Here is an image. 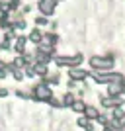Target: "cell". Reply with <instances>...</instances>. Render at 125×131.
I'll return each mask as SVG.
<instances>
[{"label": "cell", "instance_id": "6da1fadb", "mask_svg": "<svg viewBox=\"0 0 125 131\" xmlns=\"http://www.w3.org/2000/svg\"><path fill=\"white\" fill-rule=\"evenodd\" d=\"M90 67L96 71H111L113 61L109 57H90Z\"/></svg>", "mask_w": 125, "mask_h": 131}, {"label": "cell", "instance_id": "7a4b0ae2", "mask_svg": "<svg viewBox=\"0 0 125 131\" xmlns=\"http://www.w3.org/2000/svg\"><path fill=\"white\" fill-rule=\"evenodd\" d=\"M96 82L100 84H113V82H123V77L119 72H104V74H96Z\"/></svg>", "mask_w": 125, "mask_h": 131}, {"label": "cell", "instance_id": "3957f363", "mask_svg": "<svg viewBox=\"0 0 125 131\" xmlns=\"http://www.w3.org/2000/svg\"><path fill=\"white\" fill-rule=\"evenodd\" d=\"M33 96H35V100H49L53 94H51V88L41 82V84H37L33 88Z\"/></svg>", "mask_w": 125, "mask_h": 131}, {"label": "cell", "instance_id": "277c9868", "mask_svg": "<svg viewBox=\"0 0 125 131\" xmlns=\"http://www.w3.org/2000/svg\"><path fill=\"white\" fill-rule=\"evenodd\" d=\"M55 6H57V0H39V10L43 16H53Z\"/></svg>", "mask_w": 125, "mask_h": 131}, {"label": "cell", "instance_id": "5b68a950", "mask_svg": "<svg viewBox=\"0 0 125 131\" xmlns=\"http://www.w3.org/2000/svg\"><path fill=\"white\" fill-rule=\"evenodd\" d=\"M80 61H82L80 55H76V57H55V63H57L59 67H63V65H66V67H76Z\"/></svg>", "mask_w": 125, "mask_h": 131}, {"label": "cell", "instance_id": "8992f818", "mask_svg": "<svg viewBox=\"0 0 125 131\" xmlns=\"http://www.w3.org/2000/svg\"><path fill=\"white\" fill-rule=\"evenodd\" d=\"M121 104H123V98H119V96H106V98H102L104 108H119Z\"/></svg>", "mask_w": 125, "mask_h": 131}, {"label": "cell", "instance_id": "52a82bcc", "mask_svg": "<svg viewBox=\"0 0 125 131\" xmlns=\"http://www.w3.org/2000/svg\"><path fill=\"white\" fill-rule=\"evenodd\" d=\"M69 74H71L72 80H84V78L88 77V72L82 71V69H71V72H69Z\"/></svg>", "mask_w": 125, "mask_h": 131}, {"label": "cell", "instance_id": "ba28073f", "mask_svg": "<svg viewBox=\"0 0 125 131\" xmlns=\"http://www.w3.org/2000/svg\"><path fill=\"white\" fill-rule=\"evenodd\" d=\"M84 114H86V117L90 121L92 119H98V115H100V112L96 108H92V106H86V110H84Z\"/></svg>", "mask_w": 125, "mask_h": 131}, {"label": "cell", "instance_id": "9c48e42d", "mask_svg": "<svg viewBox=\"0 0 125 131\" xmlns=\"http://www.w3.org/2000/svg\"><path fill=\"white\" fill-rule=\"evenodd\" d=\"M29 41H33V43H41V41H43V33L35 27V29L29 33Z\"/></svg>", "mask_w": 125, "mask_h": 131}, {"label": "cell", "instance_id": "30bf717a", "mask_svg": "<svg viewBox=\"0 0 125 131\" xmlns=\"http://www.w3.org/2000/svg\"><path fill=\"white\" fill-rule=\"evenodd\" d=\"M78 125L84 127L86 131H94V125H92V121L88 119V117H80V119H78Z\"/></svg>", "mask_w": 125, "mask_h": 131}, {"label": "cell", "instance_id": "8fae6325", "mask_svg": "<svg viewBox=\"0 0 125 131\" xmlns=\"http://www.w3.org/2000/svg\"><path fill=\"white\" fill-rule=\"evenodd\" d=\"M109 96H115V94H121V82H113V84H109Z\"/></svg>", "mask_w": 125, "mask_h": 131}, {"label": "cell", "instance_id": "7c38bea8", "mask_svg": "<svg viewBox=\"0 0 125 131\" xmlns=\"http://www.w3.org/2000/svg\"><path fill=\"white\" fill-rule=\"evenodd\" d=\"M26 41H27V37H18L16 47H14V49H16L18 53H24V45H26Z\"/></svg>", "mask_w": 125, "mask_h": 131}, {"label": "cell", "instance_id": "4fadbf2b", "mask_svg": "<svg viewBox=\"0 0 125 131\" xmlns=\"http://www.w3.org/2000/svg\"><path fill=\"white\" fill-rule=\"evenodd\" d=\"M61 104H63V106H72V104H74V94H71V92L65 94V98H63Z\"/></svg>", "mask_w": 125, "mask_h": 131}, {"label": "cell", "instance_id": "5bb4252c", "mask_svg": "<svg viewBox=\"0 0 125 131\" xmlns=\"http://www.w3.org/2000/svg\"><path fill=\"white\" fill-rule=\"evenodd\" d=\"M71 108L74 110V112H84V110H86V104H84V102H80V100H74V104H72Z\"/></svg>", "mask_w": 125, "mask_h": 131}, {"label": "cell", "instance_id": "9a60e30c", "mask_svg": "<svg viewBox=\"0 0 125 131\" xmlns=\"http://www.w3.org/2000/svg\"><path fill=\"white\" fill-rule=\"evenodd\" d=\"M33 71L37 72V74H47V65H41V63H35V67H33Z\"/></svg>", "mask_w": 125, "mask_h": 131}, {"label": "cell", "instance_id": "2e32d148", "mask_svg": "<svg viewBox=\"0 0 125 131\" xmlns=\"http://www.w3.org/2000/svg\"><path fill=\"white\" fill-rule=\"evenodd\" d=\"M59 80H61L59 74H53L49 78H43V84H59Z\"/></svg>", "mask_w": 125, "mask_h": 131}, {"label": "cell", "instance_id": "e0dca14e", "mask_svg": "<svg viewBox=\"0 0 125 131\" xmlns=\"http://www.w3.org/2000/svg\"><path fill=\"white\" fill-rule=\"evenodd\" d=\"M119 119H125V114L121 112V108H115V112H113V121H119Z\"/></svg>", "mask_w": 125, "mask_h": 131}, {"label": "cell", "instance_id": "ac0fdd59", "mask_svg": "<svg viewBox=\"0 0 125 131\" xmlns=\"http://www.w3.org/2000/svg\"><path fill=\"white\" fill-rule=\"evenodd\" d=\"M0 26H2V27H8V26H10V16H8V14L0 16Z\"/></svg>", "mask_w": 125, "mask_h": 131}, {"label": "cell", "instance_id": "d6986e66", "mask_svg": "<svg viewBox=\"0 0 125 131\" xmlns=\"http://www.w3.org/2000/svg\"><path fill=\"white\" fill-rule=\"evenodd\" d=\"M47 102H49L51 106H55V108H59V106H63V104H61V102H59V100H57V98H53V96H51V98L47 100Z\"/></svg>", "mask_w": 125, "mask_h": 131}, {"label": "cell", "instance_id": "ffe728a7", "mask_svg": "<svg viewBox=\"0 0 125 131\" xmlns=\"http://www.w3.org/2000/svg\"><path fill=\"white\" fill-rule=\"evenodd\" d=\"M26 74H27V77H33V74H35V71H33V65H26Z\"/></svg>", "mask_w": 125, "mask_h": 131}, {"label": "cell", "instance_id": "44dd1931", "mask_svg": "<svg viewBox=\"0 0 125 131\" xmlns=\"http://www.w3.org/2000/svg\"><path fill=\"white\" fill-rule=\"evenodd\" d=\"M35 24H37V26H41V24H43V26H45V24H47V18H45V16H39L37 20H35Z\"/></svg>", "mask_w": 125, "mask_h": 131}, {"label": "cell", "instance_id": "7402d4cb", "mask_svg": "<svg viewBox=\"0 0 125 131\" xmlns=\"http://www.w3.org/2000/svg\"><path fill=\"white\" fill-rule=\"evenodd\" d=\"M0 49H2V51H6V49H10V41H4V43L0 45Z\"/></svg>", "mask_w": 125, "mask_h": 131}, {"label": "cell", "instance_id": "603a6c76", "mask_svg": "<svg viewBox=\"0 0 125 131\" xmlns=\"http://www.w3.org/2000/svg\"><path fill=\"white\" fill-rule=\"evenodd\" d=\"M8 96V90L6 88H0V98H6Z\"/></svg>", "mask_w": 125, "mask_h": 131}, {"label": "cell", "instance_id": "cb8c5ba5", "mask_svg": "<svg viewBox=\"0 0 125 131\" xmlns=\"http://www.w3.org/2000/svg\"><path fill=\"white\" fill-rule=\"evenodd\" d=\"M121 92H125V78H123V82H121Z\"/></svg>", "mask_w": 125, "mask_h": 131}, {"label": "cell", "instance_id": "d4e9b609", "mask_svg": "<svg viewBox=\"0 0 125 131\" xmlns=\"http://www.w3.org/2000/svg\"><path fill=\"white\" fill-rule=\"evenodd\" d=\"M121 127H123V131H125V119H123V125H121Z\"/></svg>", "mask_w": 125, "mask_h": 131}]
</instances>
